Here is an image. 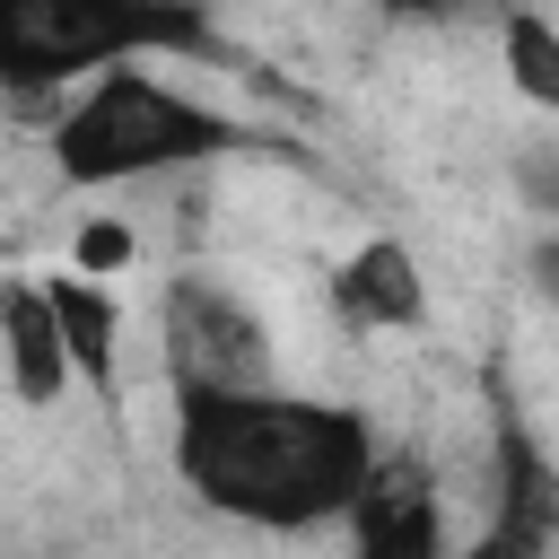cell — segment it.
I'll return each mask as SVG.
<instances>
[{
    "instance_id": "obj_13",
    "label": "cell",
    "mask_w": 559,
    "mask_h": 559,
    "mask_svg": "<svg viewBox=\"0 0 559 559\" xmlns=\"http://www.w3.org/2000/svg\"><path fill=\"white\" fill-rule=\"evenodd\" d=\"M524 280H533L542 306H559V227H533V245H524Z\"/></svg>"
},
{
    "instance_id": "obj_2",
    "label": "cell",
    "mask_w": 559,
    "mask_h": 559,
    "mask_svg": "<svg viewBox=\"0 0 559 559\" xmlns=\"http://www.w3.org/2000/svg\"><path fill=\"white\" fill-rule=\"evenodd\" d=\"M253 148V131L183 87H166L157 70L122 61L105 79H87L61 122H52V175L70 192H114V183H157V175H192Z\"/></svg>"
},
{
    "instance_id": "obj_10",
    "label": "cell",
    "mask_w": 559,
    "mask_h": 559,
    "mask_svg": "<svg viewBox=\"0 0 559 559\" xmlns=\"http://www.w3.org/2000/svg\"><path fill=\"white\" fill-rule=\"evenodd\" d=\"M498 61H507V87L524 96V105H542V114H559V17L550 9H507V26H498Z\"/></svg>"
},
{
    "instance_id": "obj_11",
    "label": "cell",
    "mask_w": 559,
    "mask_h": 559,
    "mask_svg": "<svg viewBox=\"0 0 559 559\" xmlns=\"http://www.w3.org/2000/svg\"><path fill=\"white\" fill-rule=\"evenodd\" d=\"M507 183H515V201L533 210V227H559V140H515Z\"/></svg>"
},
{
    "instance_id": "obj_5",
    "label": "cell",
    "mask_w": 559,
    "mask_h": 559,
    "mask_svg": "<svg viewBox=\"0 0 559 559\" xmlns=\"http://www.w3.org/2000/svg\"><path fill=\"white\" fill-rule=\"evenodd\" d=\"M550 550H559V454L507 393H489V507L463 559H550Z\"/></svg>"
},
{
    "instance_id": "obj_12",
    "label": "cell",
    "mask_w": 559,
    "mask_h": 559,
    "mask_svg": "<svg viewBox=\"0 0 559 559\" xmlns=\"http://www.w3.org/2000/svg\"><path fill=\"white\" fill-rule=\"evenodd\" d=\"M122 262H140V227H122V218H87V227L70 236V271H79V280H114Z\"/></svg>"
},
{
    "instance_id": "obj_8",
    "label": "cell",
    "mask_w": 559,
    "mask_h": 559,
    "mask_svg": "<svg viewBox=\"0 0 559 559\" xmlns=\"http://www.w3.org/2000/svg\"><path fill=\"white\" fill-rule=\"evenodd\" d=\"M0 376L26 411H52L70 393V349H61V323H52V297L44 280L9 271L0 280Z\"/></svg>"
},
{
    "instance_id": "obj_4",
    "label": "cell",
    "mask_w": 559,
    "mask_h": 559,
    "mask_svg": "<svg viewBox=\"0 0 559 559\" xmlns=\"http://www.w3.org/2000/svg\"><path fill=\"white\" fill-rule=\"evenodd\" d=\"M157 341H166V376H175V393H262V384H280L271 323H262L227 280H210V271L166 280Z\"/></svg>"
},
{
    "instance_id": "obj_3",
    "label": "cell",
    "mask_w": 559,
    "mask_h": 559,
    "mask_svg": "<svg viewBox=\"0 0 559 559\" xmlns=\"http://www.w3.org/2000/svg\"><path fill=\"white\" fill-rule=\"evenodd\" d=\"M218 61V26L201 0H0V96L44 105L70 79H105L122 61Z\"/></svg>"
},
{
    "instance_id": "obj_9",
    "label": "cell",
    "mask_w": 559,
    "mask_h": 559,
    "mask_svg": "<svg viewBox=\"0 0 559 559\" xmlns=\"http://www.w3.org/2000/svg\"><path fill=\"white\" fill-rule=\"evenodd\" d=\"M44 297H52V323L70 349V384L114 402L122 393V297L105 280H79V271H44Z\"/></svg>"
},
{
    "instance_id": "obj_14",
    "label": "cell",
    "mask_w": 559,
    "mask_h": 559,
    "mask_svg": "<svg viewBox=\"0 0 559 559\" xmlns=\"http://www.w3.org/2000/svg\"><path fill=\"white\" fill-rule=\"evenodd\" d=\"M376 9H384V17H437L445 0H376Z\"/></svg>"
},
{
    "instance_id": "obj_7",
    "label": "cell",
    "mask_w": 559,
    "mask_h": 559,
    "mask_svg": "<svg viewBox=\"0 0 559 559\" xmlns=\"http://www.w3.org/2000/svg\"><path fill=\"white\" fill-rule=\"evenodd\" d=\"M332 314L349 332H419L428 323V271L402 236H367L332 271Z\"/></svg>"
},
{
    "instance_id": "obj_1",
    "label": "cell",
    "mask_w": 559,
    "mask_h": 559,
    "mask_svg": "<svg viewBox=\"0 0 559 559\" xmlns=\"http://www.w3.org/2000/svg\"><path fill=\"white\" fill-rule=\"evenodd\" d=\"M376 437L349 402L288 384L262 393H175V480L253 533H323L358 507Z\"/></svg>"
},
{
    "instance_id": "obj_6",
    "label": "cell",
    "mask_w": 559,
    "mask_h": 559,
    "mask_svg": "<svg viewBox=\"0 0 559 559\" xmlns=\"http://www.w3.org/2000/svg\"><path fill=\"white\" fill-rule=\"evenodd\" d=\"M341 524H349V559H454L445 550V507H437L419 463L376 454V472H367V489Z\"/></svg>"
}]
</instances>
